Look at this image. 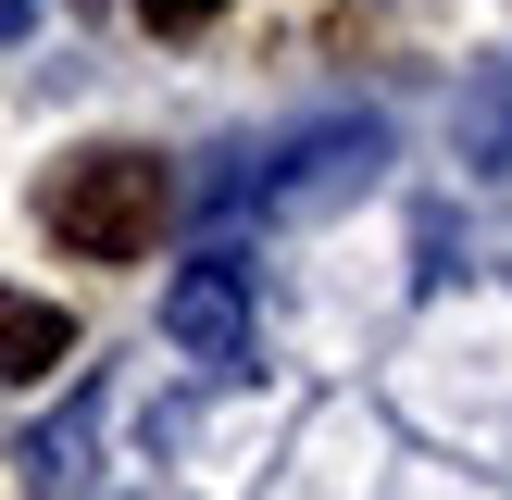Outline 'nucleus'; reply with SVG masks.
<instances>
[{"instance_id": "nucleus-1", "label": "nucleus", "mask_w": 512, "mask_h": 500, "mask_svg": "<svg viewBox=\"0 0 512 500\" xmlns=\"http://www.w3.org/2000/svg\"><path fill=\"white\" fill-rule=\"evenodd\" d=\"M38 213H50V238L75 263H138L163 238V213H175V175H163V150H88V163L50 175Z\"/></svg>"}, {"instance_id": "nucleus-2", "label": "nucleus", "mask_w": 512, "mask_h": 500, "mask_svg": "<svg viewBox=\"0 0 512 500\" xmlns=\"http://www.w3.org/2000/svg\"><path fill=\"white\" fill-rule=\"evenodd\" d=\"M163 338L188 350V363H213V375L250 363V275L225 263V250H213V263H188V275L163 288Z\"/></svg>"}, {"instance_id": "nucleus-3", "label": "nucleus", "mask_w": 512, "mask_h": 500, "mask_svg": "<svg viewBox=\"0 0 512 500\" xmlns=\"http://www.w3.org/2000/svg\"><path fill=\"white\" fill-rule=\"evenodd\" d=\"M375 125H325V138H300V150H275L263 175H238L225 200H263V213H300V200H338V188H363L375 175Z\"/></svg>"}, {"instance_id": "nucleus-4", "label": "nucleus", "mask_w": 512, "mask_h": 500, "mask_svg": "<svg viewBox=\"0 0 512 500\" xmlns=\"http://www.w3.org/2000/svg\"><path fill=\"white\" fill-rule=\"evenodd\" d=\"M63 363H75V313L0 288V388H38V375H63Z\"/></svg>"}, {"instance_id": "nucleus-5", "label": "nucleus", "mask_w": 512, "mask_h": 500, "mask_svg": "<svg viewBox=\"0 0 512 500\" xmlns=\"http://www.w3.org/2000/svg\"><path fill=\"white\" fill-rule=\"evenodd\" d=\"M138 13H150V38H200V25L238 13V0H138Z\"/></svg>"}]
</instances>
